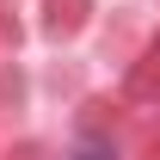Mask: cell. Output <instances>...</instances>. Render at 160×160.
I'll list each match as a JSON object with an SVG mask.
<instances>
[{
    "mask_svg": "<svg viewBox=\"0 0 160 160\" xmlns=\"http://www.w3.org/2000/svg\"><path fill=\"white\" fill-rule=\"evenodd\" d=\"M74 160H117V154H111L105 142H80V148H74Z\"/></svg>",
    "mask_w": 160,
    "mask_h": 160,
    "instance_id": "obj_1",
    "label": "cell"
}]
</instances>
